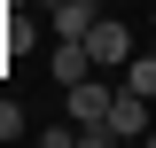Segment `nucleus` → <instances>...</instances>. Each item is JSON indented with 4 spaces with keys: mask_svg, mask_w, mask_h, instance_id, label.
I'll list each match as a JSON object with an SVG mask.
<instances>
[{
    "mask_svg": "<svg viewBox=\"0 0 156 148\" xmlns=\"http://www.w3.org/2000/svg\"><path fill=\"white\" fill-rule=\"evenodd\" d=\"M62 101H70L78 125H109V101H117V78L94 70V78H78V86H62Z\"/></svg>",
    "mask_w": 156,
    "mask_h": 148,
    "instance_id": "2",
    "label": "nucleus"
},
{
    "mask_svg": "<svg viewBox=\"0 0 156 148\" xmlns=\"http://www.w3.org/2000/svg\"><path fill=\"white\" fill-rule=\"evenodd\" d=\"M23 132H31V125H23V109L8 101V93H0V140H23Z\"/></svg>",
    "mask_w": 156,
    "mask_h": 148,
    "instance_id": "7",
    "label": "nucleus"
},
{
    "mask_svg": "<svg viewBox=\"0 0 156 148\" xmlns=\"http://www.w3.org/2000/svg\"><path fill=\"white\" fill-rule=\"evenodd\" d=\"M117 86H133V93H148V101H156V47L125 62V70H117Z\"/></svg>",
    "mask_w": 156,
    "mask_h": 148,
    "instance_id": "6",
    "label": "nucleus"
},
{
    "mask_svg": "<svg viewBox=\"0 0 156 148\" xmlns=\"http://www.w3.org/2000/svg\"><path fill=\"white\" fill-rule=\"evenodd\" d=\"M0 70H8V62H0Z\"/></svg>",
    "mask_w": 156,
    "mask_h": 148,
    "instance_id": "8",
    "label": "nucleus"
},
{
    "mask_svg": "<svg viewBox=\"0 0 156 148\" xmlns=\"http://www.w3.org/2000/svg\"><path fill=\"white\" fill-rule=\"evenodd\" d=\"M86 55H94V70H109V78H117L125 62L140 55V47H133V31H125V23L101 8V16H94V31H86Z\"/></svg>",
    "mask_w": 156,
    "mask_h": 148,
    "instance_id": "1",
    "label": "nucleus"
},
{
    "mask_svg": "<svg viewBox=\"0 0 156 148\" xmlns=\"http://www.w3.org/2000/svg\"><path fill=\"white\" fill-rule=\"evenodd\" d=\"M109 132H117V140H140V132H156V125H148V93L117 86V101H109Z\"/></svg>",
    "mask_w": 156,
    "mask_h": 148,
    "instance_id": "3",
    "label": "nucleus"
},
{
    "mask_svg": "<svg viewBox=\"0 0 156 148\" xmlns=\"http://www.w3.org/2000/svg\"><path fill=\"white\" fill-rule=\"evenodd\" d=\"M94 16H101V0H55V8H47V31L55 39H86Z\"/></svg>",
    "mask_w": 156,
    "mask_h": 148,
    "instance_id": "5",
    "label": "nucleus"
},
{
    "mask_svg": "<svg viewBox=\"0 0 156 148\" xmlns=\"http://www.w3.org/2000/svg\"><path fill=\"white\" fill-rule=\"evenodd\" d=\"M148 140H156V132H148Z\"/></svg>",
    "mask_w": 156,
    "mask_h": 148,
    "instance_id": "10",
    "label": "nucleus"
},
{
    "mask_svg": "<svg viewBox=\"0 0 156 148\" xmlns=\"http://www.w3.org/2000/svg\"><path fill=\"white\" fill-rule=\"evenodd\" d=\"M148 8H156V0H148Z\"/></svg>",
    "mask_w": 156,
    "mask_h": 148,
    "instance_id": "9",
    "label": "nucleus"
},
{
    "mask_svg": "<svg viewBox=\"0 0 156 148\" xmlns=\"http://www.w3.org/2000/svg\"><path fill=\"white\" fill-rule=\"evenodd\" d=\"M47 78H55V86H78V78H94V55H86V39H55V47H47Z\"/></svg>",
    "mask_w": 156,
    "mask_h": 148,
    "instance_id": "4",
    "label": "nucleus"
}]
</instances>
